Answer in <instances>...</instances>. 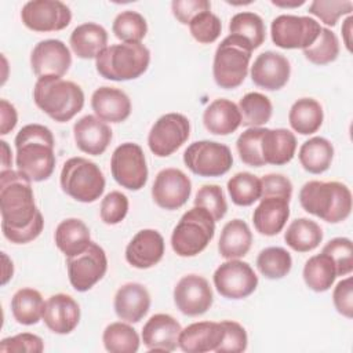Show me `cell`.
<instances>
[{
  "label": "cell",
  "mask_w": 353,
  "mask_h": 353,
  "mask_svg": "<svg viewBox=\"0 0 353 353\" xmlns=\"http://www.w3.org/2000/svg\"><path fill=\"white\" fill-rule=\"evenodd\" d=\"M1 230L14 244H25L39 237L44 219L36 207L32 181L22 172L3 170L0 172Z\"/></svg>",
  "instance_id": "6da1fadb"
},
{
  "label": "cell",
  "mask_w": 353,
  "mask_h": 353,
  "mask_svg": "<svg viewBox=\"0 0 353 353\" xmlns=\"http://www.w3.org/2000/svg\"><path fill=\"white\" fill-rule=\"evenodd\" d=\"M15 163L32 182H41L51 176L55 168L54 135L51 130L41 124H26L15 137Z\"/></svg>",
  "instance_id": "7a4b0ae2"
},
{
  "label": "cell",
  "mask_w": 353,
  "mask_h": 353,
  "mask_svg": "<svg viewBox=\"0 0 353 353\" xmlns=\"http://www.w3.org/2000/svg\"><path fill=\"white\" fill-rule=\"evenodd\" d=\"M299 203L306 212L328 223H339L350 215L352 192L342 182L309 181L299 190Z\"/></svg>",
  "instance_id": "3957f363"
},
{
  "label": "cell",
  "mask_w": 353,
  "mask_h": 353,
  "mask_svg": "<svg viewBox=\"0 0 353 353\" xmlns=\"http://www.w3.org/2000/svg\"><path fill=\"white\" fill-rule=\"evenodd\" d=\"M33 101L48 117L58 123H66L83 109L84 92L79 84L70 80L47 76L37 79Z\"/></svg>",
  "instance_id": "277c9868"
},
{
  "label": "cell",
  "mask_w": 353,
  "mask_h": 353,
  "mask_svg": "<svg viewBox=\"0 0 353 353\" xmlns=\"http://www.w3.org/2000/svg\"><path fill=\"white\" fill-rule=\"evenodd\" d=\"M150 63V51L142 43L108 46L97 58V72L108 80L127 81L142 76Z\"/></svg>",
  "instance_id": "5b68a950"
},
{
  "label": "cell",
  "mask_w": 353,
  "mask_h": 353,
  "mask_svg": "<svg viewBox=\"0 0 353 353\" xmlns=\"http://www.w3.org/2000/svg\"><path fill=\"white\" fill-rule=\"evenodd\" d=\"M251 46L236 34L226 36L216 47L212 63L215 83L225 90L237 88L248 73Z\"/></svg>",
  "instance_id": "8992f818"
},
{
  "label": "cell",
  "mask_w": 353,
  "mask_h": 353,
  "mask_svg": "<svg viewBox=\"0 0 353 353\" xmlns=\"http://www.w3.org/2000/svg\"><path fill=\"white\" fill-rule=\"evenodd\" d=\"M215 234V221L201 207L186 211L171 234V247L179 256H194L204 251Z\"/></svg>",
  "instance_id": "52a82bcc"
},
{
  "label": "cell",
  "mask_w": 353,
  "mask_h": 353,
  "mask_svg": "<svg viewBox=\"0 0 353 353\" xmlns=\"http://www.w3.org/2000/svg\"><path fill=\"white\" fill-rule=\"evenodd\" d=\"M59 183L68 196L80 203H94L105 190L103 172L85 157L66 160L61 170Z\"/></svg>",
  "instance_id": "ba28073f"
},
{
  "label": "cell",
  "mask_w": 353,
  "mask_h": 353,
  "mask_svg": "<svg viewBox=\"0 0 353 353\" xmlns=\"http://www.w3.org/2000/svg\"><path fill=\"white\" fill-rule=\"evenodd\" d=\"M185 165L196 175L215 178L226 174L233 164L230 149L215 141H196L183 152Z\"/></svg>",
  "instance_id": "9c48e42d"
},
{
  "label": "cell",
  "mask_w": 353,
  "mask_h": 353,
  "mask_svg": "<svg viewBox=\"0 0 353 353\" xmlns=\"http://www.w3.org/2000/svg\"><path fill=\"white\" fill-rule=\"evenodd\" d=\"M321 30L320 23L310 17L283 14L270 25L272 41L284 50H305L314 43Z\"/></svg>",
  "instance_id": "30bf717a"
},
{
  "label": "cell",
  "mask_w": 353,
  "mask_h": 353,
  "mask_svg": "<svg viewBox=\"0 0 353 353\" xmlns=\"http://www.w3.org/2000/svg\"><path fill=\"white\" fill-rule=\"evenodd\" d=\"M113 179L128 190H139L148 182V165L142 148L134 142L119 145L110 159Z\"/></svg>",
  "instance_id": "8fae6325"
},
{
  "label": "cell",
  "mask_w": 353,
  "mask_h": 353,
  "mask_svg": "<svg viewBox=\"0 0 353 353\" xmlns=\"http://www.w3.org/2000/svg\"><path fill=\"white\" fill-rule=\"evenodd\" d=\"M66 268L72 287L79 292L88 291L108 270L105 250L99 244L91 241L83 252L66 256Z\"/></svg>",
  "instance_id": "7c38bea8"
},
{
  "label": "cell",
  "mask_w": 353,
  "mask_h": 353,
  "mask_svg": "<svg viewBox=\"0 0 353 353\" xmlns=\"http://www.w3.org/2000/svg\"><path fill=\"white\" fill-rule=\"evenodd\" d=\"M190 135V123L181 113H167L159 117L148 135L150 152L157 157H167L176 152Z\"/></svg>",
  "instance_id": "4fadbf2b"
},
{
  "label": "cell",
  "mask_w": 353,
  "mask_h": 353,
  "mask_svg": "<svg viewBox=\"0 0 353 353\" xmlns=\"http://www.w3.org/2000/svg\"><path fill=\"white\" fill-rule=\"evenodd\" d=\"M216 291L228 299L250 296L258 285V276L250 263L240 259H228L221 263L212 276Z\"/></svg>",
  "instance_id": "5bb4252c"
},
{
  "label": "cell",
  "mask_w": 353,
  "mask_h": 353,
  "mask_svg": "<svg viewBox=\"0 0 353 353\" xmlns=\"http://www.w3.org/2000/svg\"><path fill=\"white\" fill-rule=\"evenodd\" d=\"M21 19L33 32H57L70 23L72 11L59 0H32L22 7Z\"/></svg>",
  "instance_id": "9a60e30c"
},
{
  "label": "cell",
  "mask_w": 353,
  "mask_h": 353,
  "mask_svg": "<svg viewBox=\"0 0 353 353\" xmlns=\"http://www.w3.org/2000/svg\"><path fill=\"white\" fill-rule=\"evenodd\" d=\"M192 193V182L189 176L178 168L161 170L152 186V199L163 210L181 208Z\"/></svg>",
  "instance_id": "2e32d148"
},
{
  "label": "cell",
  "mask_w": 353,
  "mask_h": 353,
  "mask_svg": "<svg viewBox=\"0 0 353 353\" xmlns=\"http://www.w3.org/2000/svg\"><path fill=\"white\" fill-rule=\"evenodd\" d=\"M214 295L207 279L199 274H186L174 288L176 309L186 316L204 314L212 305Z\"/></svg>",
  "instance_id": "e0dca14e"
},
{
  "label": "cell",
  "mask_w": 353,
  "mask_h": 353,
  "mask_svg": "<svg viewBox=\"0 0 353 353\" xmlns=\"http://www.w3.org/2000/svg\"><path fill=\"white\" fill-rule=\"evenodd\" d=\"M72 65V55L66 44L57 39L39 41L30 54V66L33 73L40 77L66 74Z\"/></svg>",
  "instance_id": "ac0fdd59"
},
{
  "label": "cell",
  "mask_w": 353,
  "mask_h": 353,
  "mask_svg": "<svg viewBox=\"0 0 353 353\" xmlns=\"http://www.w3.org/2000/svg\"><path fill=\"white\" fill-rule=\"evenodd\" d=\"M291 74L290 61L280 52H261L251 66V80L255 85L268 91L283 88Z\"/></svg>",
  "instance_id": "d6986e66"
},
{
  "label": "cell",
  "mask_w": 353,
  "mask_h": 353,
  "mask_svg": "<svg viewBox=\"0 0 353 353\" xmlns=\"http://www.w3.org/2000/svg\"><path fill=\"white\" fill-rule=\"evenodd\" d=\"M164 255V239L154 229L139 230L125 248V261L137 269L157 265Z\"/></svg>",
  "instance_id": "ffe728a7"
},
{
  "label": "cell",
  "mask_w": 353,
  "mask_h": 353,
  "mask_svg": "<svg viewBox=\"0 0 353 353\" xmlns=\"http://www.w3.org/2000/svg\"><path fill=\"white\" fill-rule=\"evenodd\" d=\"M43 321L54 334H70L80 321V306L68 294L51 295L44 305Z\"/></svg>",
  "instance_id": "44dd1931"
},
{
  "label": "cell",
  "mask_w": 353,
  "mask_h": 353,
  "mask_svg": "<svg viewBox=\"0 0 353 353\" xmlns=\"http://www.w3.org/2000/svg\"><path fill=\"white\" fill-rule=\"evenodd\" d=\"M181 324L170 314H153L142 328V342L149 350L172 352L178 347Z\"/></svg>",
  "instance_id": "7402d4cb"
},
{
  "label": "cell",
  "mask_w": 353,
  "mask_h": 353,
  "mask_svg": "<svg viewBox=\"0 0 353 353\" xmlns=\"http://www.w3.org/2000/svg\"><path fill=\"white\" fill-rule=\"evenodd\" d=\"M73 137L76 146L81 152L99 156L108 149L112 141V130L97 116L87 114L74 123Z\"/></svg>",
  "instance_id": "603a6c76"
},
{
  "label": "cell",
  "mask_w": 353,
  "mask_h": 353,
  "mask_svg": "<svg viewBox=\"0 0 353 353\" xmlns=\"http://www.w3.org/2000/svg\"><path fill=\"white\" fill-rule=\"evenodd\" d=\"M222 323L199 321L189 324L179 334L178 346L186 353H205L216 350L223 339Z\"/></svg>",
  "instance_id": "cb8c5ba5"
},
{
  "label": "cell",
  "mask_w": 353,
  "mask_h": 353,
  "mask_svg": "<svg viewBox=\"0 0 353 353\" xmlns=\"http://www.w3.org/2000/svg\"><path fill=\"white\" fill-rule=\"evenodd\" d=\"M91 108L102 121L121 123L131 113V101L123 90L103 85L92 92Z\"/></svg>",
  "instance_id": "d4e9b609"
},
{
  "label": "cell",
  "mask_w": 353,
  "mask_h": 353,
  "mask_svg": "<svg viewBox=\"0 0 353 353\" xmlns=\"http://www.w3.org/2000/svg\"><path fill=\"white\" fill-rule=\"evenodd\" d=\"M113 306L120 320L125 323H138L149 312V291L139 283H127L116 291Z\"/></svg>",
  "instance_id": "484cf974"
},
{
  "label": "cell",
  "mask_w": 353,
  "mask_h": 353,
  "mask_svg": "<svg viewBox=\"0 0 353 353\" xmlns=\"http://www.w3.org/2000/svg\"><path fill=\"white\" fill-rule=\"evenodd\" d=\"M258 207L254 210L252 222L263 236L279 234L287 223L290 216V200L284 197H261Z\"/></svg>",
  "instance_id": "4316f807"
},
{
  "label": "cell",
  "mask_w": 353,
  "mask_h": 353,
  "mask_svg": "<svg viewBox=\"0 0 353 353\" xmlns=\"http://www.w3.org/2000/svg\"><path fill=\"white\" fill-rule=\"evenodd\" d=\"M296 150L294 132L285 128H263L261 138V153L265 164L284 165L290 163Z\"/></svg>",
  "instance_id": "83f0119b"
},
{
  "label": "cell",
  "mask_w": 353,
  "mask_h": 353,
  "mask_svg": "<svg viewBox=\"0 0 353 353\" xmlns=\"http://www.w3.org/2000/svg\"><path fill=\"white\" fill-rule=\"evenodd\" d=\"M203 123L207 131L214 135H229L241 125V114L234 102L218 98L205 108Z\"/></svg>",
  "instance_id": "f1b7e54d"
},
{
  "label": "cell",
  "mask_w": 353,
  "mask_h": 353,
  "mask_svg": "<svg viewBox=\"0 0 353 353\" xmlns=\"http://www.w3.org/2000/svg\"><path fill=\"white\" fill-rule=\"evenodd\" d=\"M69 44L79 58L92 59L108 47V32L95 22H85L73 29Z\"/></svg>",
  "instance_id": "f546056e"
},
{
  "label": "cell",
  "mask_w": 353,
  "mask_h": 353,
  "mask_svg": "<svg viewBox=\"0 0 353 353\" xmlns=\"http://www.w3.org/2000/svg\"><path fill=\"white\" fill-rule=\"evenodd\" d=\"M252 244V233L250 226L236 218L229 221L221 232L218 241L219 255L225 259H239L247 255Z\"/></svg>",
  "instance_id": "4dcf8cb0"
},
{
  "label": "cell",
  "mask_w": 353,
  "mask_h": 353,
  "mask_svg": "<svg viewBox=\"0 0 353 353\" xmlns=\"http://www.w3.org/2000/svg\"><path fill=\"white\" fill-rule=\"evenodd\" d=\"M54 240L65 256H73L83 252L91 243L88 226L79 218H68L59 222L55 229Z\"/></svg>",
  "instance_id": "1f68e13d"
},
{
  "label": "cell",
  "mask_w": 353,
  "mask_h": 353,
  "mask_svg": "<svg viewBox=\"0 0 353 353\" xmlns=\"http://www.w3.org/2000/svg\"><path fill=\"white\" fill-rule=\"evenodd\" d=\"M298 159L305 171L321 174L327 171L332 163L334 146L323 137H313L301 145Z\"/></svg>",
  "instance_id": "d6a6232c"
},
{
  "label": "cell",
  "mask_w": 353,
  "mask_h": 353,
  "mask_svg": "<svg viewBox=\"0 0 353 353\" xmlns=\"http://www.w3.org/2000/svg\"><path fill=\"white\" fill-rule=\"evenodd\" d=\"M324 113L320 102L313 98L295 101L288 112V121L294 131L302 135L314 134L323 124Z\"/></svg>",
  "instance_id": "836d02e7"
},
{
  "label": "cell",
  "mask_w": 353,
  "mask_h": 353,
  "mask_svg": "<svg viewBox=\"0 0 353 353\" xmlns=\"http://www.w3.org/2000/svg\"><path fill=\"white\" fill-rule=\"evenodd\" d=\"M284 240L294 251L307 252L319 247L323 240V230L320 225L312 219L296 218L288 225Z\"/></svg>",
  "instance_id": "e575fe53"
},
{
  "label": "cell",
  "mask_w": 353,
  "mask_h": 353,
  "mask_svg": "<svg viewBox=\"0 0 353 353\" xmlns=\"http://www.w3.org/2000/svg\"><path fill=\"white\" fill-rule=\"evenodd\" d=\"M302 274L305 284L314 292L330 290L338 277L334 261L324 252L310 256L303 266Z\"/></svg>",
  "instance_id": "d590c367"
},
{
  "label": "cell",
  "mask_w": 353,
  "mask_h": 353,
  "mask_svg": "<svg viewBox=\"0 0 353 353\" xmlns=\"http://www.w3.org/2000/svg\"><path fill=\"white\" fill-rule=\"evenodd\" d=\"M44 299L34 288H21L11 299V312L14 319L23 325H33L43 319Z\"/></svg>",
  "instance_id": "8d00e7d4"
},
{
  "label": "cell",
  "mask_w": 353,
  "mask_h": 353,
  "mask_svg": "<svg viewBox=\"0 0 353 353\" xmlns=\"http://www.w3.org/2000/svg\"><path fill=\"white\" fill-rule=\"evenodd\" d=\"M229 34L244 39L252 50L261 47L266 37V29L262 18L251 11H243L232 17L229 22Z\"/></svg>",
  "instance_id": "74e56055"
},
{
  "label": "cell",
  "mask_w": 353,
  "mask_h": 353,
  "mask_svg": "<svg viewBox=\"0 0 353 353\" xmlns=\"http://www.w3.org/2000/svg\"><path fill=\"white\" fill-rule=\"evenodd\" d=\"M103 346L110 353H135L139 349V335L127 323H110L102 335Z\"/></svg>",
  "instance_id": "f35d334b"
},
{
  "label": "cell",
  "mask_w": 353,
  "mask_h": 353,
  "mask_svg": "<svg viewBox=\"0 0 353 353\" xmlns=\"http://www.w3.org/2000/svg\"><path fill=\"white\" fill-rule=\"evenodd\" d=\"M241 124L245 127H261L266 124L273 112L270 99L261 92H248L239 102Z\"/></svg>",
  "instance_id": "ab89813d"
},
{
  "label": "cell",
  "mask_w": 353,
  "mask_h": 353,
  "mask_svg": "<svg viewBox=\"0 0 353 353\" xmlns=\"http://www.w3.org/2000/svg\"><path fill=\"white\" fill-rule=\"evenodd\" d=\"M256 268L266 279L279 280L290 273L292 258L283 247H268L258 254Z\"/></svg>",
  "instance_id": "60d3db41"
},
{
  "label": "cell",
  "mask_w": 353,
  "mask_h": 353,
  "mask_svg": "<svg viewBox=\"0 0 353 353\" xmlns=\"http://www.w3.org/2000/svg\"><path fill=\"white\" fill-rule=\"evenodd\" d=\"M261 190V179L251 172H237L228 181L229 196L240 207H248L259 200Z\"/></svg>",
  "instance_id": "b9f144b4"
},
{
  "label": "cell",
  "mask_w": 353,
  "mask_h": 353,
  "mask_svg": "<svg viewBox=\"0 0 353 353\" xmlns=\"http://www.w3.org/2000/svg\"><path fill=\"white\" fill-rule=\"evenodd\" d=\"M112 30L123 43H141L148 33V23L139 12L125 10L117 14L113 21Z\"/></svg>",
  "instance_id": "7bdbcfd3"
},
{
  "label": "cell",
  "mask_w": 353,
  "mask_h": 353,
  "mask_svg": "<svg viewBox=\"0 0 353 353\" xmlns=\"http://www.w3.org/2000/svg\"><path fill=\"white\" fill-rule=\"evenodd\" d=\"M302 51L309 62L314 65H327L338 58L339 40L331 29L321 28L314 43Z\"/></svg>",
  "instance_id": "ee69618b"
},
{
  "label": "cell",
  "mask_w": 353,
  "mask_h": 353,
  "mask_svg": "<svg viewBox=\"0 0 353 353\" xmlns=\"http://www.w3.org/2000/svg\"><path fill=\"white\" fill-rule=\"evenodd\" d=\"M263 134V127H250L236 141V149L240 160L251 167H262L265 161L261 153V138Z\"/></svg>",
  "instance_id": "f6af8a7d"
},
{
  "label": "cell",
  "mask_w": 353,
  "mask_h": 353,
  "mask_svg": "<svg viewBox=\"0 0 353 353\" xmlns=\"http://www.w3.org/2000/svg\"><path fill=\"white\" fill-rule=\"evenodd\" d=\"M321 252L331 256L335 263L336 276L350 274L353 270V243L347 237H335L330 240Z\"/></svg>",
  "instance_id": "bcb514c9"
},
{
  "label": "cell",
  "mask_w": 353,
  "mask_h": 353,
  "mask_svg": "<svg viewBox=\"0 0 353 353\" xmlns=\"http://www.w3.org/2000/svg\"><path fill=\"white\" fill-rule=\"evenodd\" d=\"M194 205L207 210L215 222L221 221L228 211L223 190L218 185H203L196 193Z\"/></svg>",
  "instance_id": "7dc6e473"
},
{
  "label": "cell",
  "mask_w": 353,
  "mask_h": 353,
  "mask_svg": "<svg viewBox=\"0 0 353 353\" xmlns=\"http://www.w3.org/2000/svg\"><path fill=\"white\" fill-rule=\"evenodd\" d=\"M189 30L196 41L201 44H210L221 36L222 22L214 12L204 11L190 21Z\"/></svg>",
  "instance_id": "c3c4849f"
},
{
  "label": "cell",
  "mask_w": 353,
  "mask_h": 353,
  "mask_svg": "<svg viewBox=\"0 0 353 353\" xmlns=\"http://www.w3.org/2000/svg\"><path fill=\"white\" fill-rule=\"evenodd\" d=\"M353 11L350 0H314L309 6V14L317 17L327 26H335L342 15Z\"/></svg>",
  "instance_id": "681fc988"
},
{
  "label": "cell",
  "mask_w": 353,
  "mask_h": 353,
  "mask_svg": "<svg viewBox=\"0 0 353 353\" xmlns=\"http://www.w3.org/2000/svg\"><path fill=\"white\" fill-rule=\"evenodd\" d=\"M128 212V199L124 193L113 190L108 193L101 201L99 215L103 223L117 225L120 223Z\"/></svg>",
  "instance_id": "f907efd6"
},
{
  "label": "cell",
  "mask_w": 353,
  "mask_h": 353,
  "mask_svg": "<svg viewBox=\"0 0 353 353\" xmlns=\"http://www.w3.org/2000/svg\"><path fill=\"white\" fill-rule=\"evenodd\" d=\"M225 330L223 339L216 347V353H240L247 349L248 336L244 327L236 321L225 320L221 321Z\"/></svg>",
  "instance_id": "816d5d0a"
},
{
  "label": "cell",
  "mask_w": 353,
  "mask_h": 353,
  "mask_svg": "<svg viewBox=\"0 0 353 353\" xmlns=\"http://www.w3.org/2000/svg\"><path fill=\"white\" fill-rule=\"evenodd\" d=\"M44 350L43 339L30 332H22L14 336L1 339V353H41Z\"/></svg>",
  "instance_id": "f5cc1de1"
},
{
  "label": "cell",
  "mask_w": 353,
  "mask_h": 353,
  "mask_svg": "<svg viewBox=\"0 0 353 353\" xmlns=\"http://www.w3.org/2000/svg\"><path fill=\"white\" fill-rule=\"evenodd\" d=\"M261 197L274 196L291 200L292 183L281 174H268L261 178Z\"/></svg>",
  "instance_id": "db71d44e"
},
{
  "label": "cell",
  "mask_w": 353,
  "mask_h": 353,
  "mask_svg": "<svg viewBox=\"0 0 353 353\" xmlns=\"http://www.w3.org/2000/svg\"><path fill=\"white\" fill-rule=\"evenodd\" d=\"M332 302L339 314L347 319L353 317V279L350 276L335 285Z\"/></svg>",
  "instance_id": "11a10c76"
},
{
  "label": "cell",
  "mask_w": 353,
  "mask_h": 353,
  "mask_svg": "<svg viewBox=\"0 0 353 353\" xmlns=\"http://www.w3.org/2000/svg\"><path fill=\"white\" fill-rule=\"evenodd\" d=\"M171 10L181 23L189 25L196 15L210 11L211 3L208 0H174L171 3Z\"/></svg>",
  "instance_id": "9f6ffc18"
},
{
  "label": "cell",
  "mask_w": 353,
  "mask_h": 353,
  "mask_svg": "<svg viewBox=\"0 0 353 353\" xmlns=\"http://www.w3.org/2000/svg\"><path fill=\"white\" fill-rule=\"evenodd\" d=\"M0 114H1L0 134L6 135L15 128L17 121H18V113L12 103H10L7 99H1L0 101Z\"/></svg>",
  "instance_id": "6f0895ef"
},
{
  "label": "cell",
  "mask_w": 353,
  "mask_h": 353,
  "mask_svg": "<svg viewBox=\"0 0 353 353\" xmlns=\"http://www.w3.org/2000/svg\"><path fill=\"white\" fill-rule=\"evenodd\" d=\"M0 146H1V171L3 170H11V164H12V154H11V149L8 146V143L1 139L0 141Z\"/></svg>",
  "instance_id": "680465c9"
},
{
  "label": "cell",
  "mask_w": 353,
  "mask_h": 353,
  "mask_svg": "<svg viewBox=\"0 0 353 353\" xmlns=\"http://www.w3.org/2000/svg\"><path fill=\"white\" fill-rule=\"evenodd\" d=\"M352 22H353V17L349 15L345 19L343 25H342V37H343L345 46L349 51H352V39H350V36H352Z\"/></svg>",
  "instance_id": "91938a15"
},
{
  "label": "cell",
  "mask_w": 353,
  "mask_h": 353,
  "mask_svg": "<svg viewBox=\"0 0 353 353\" xmlns=\"http://www.w3.org/2000/svg\"><path fill=\"white\" fill-rule=\"evenodd\" d=\"M3 256V262H4V268H3V280H1V284H7V281L12 277V273H14V266H12V261L8 259V256L6 255V252L1 254Z\"/></svg>",
  "instance_id": "94428289"
},
{
  "label": "cell",
  "mask_w": 353,
  "mask_h": 353,
  "mask_svg": "<svg viewBox=\"0 0 353 353\" xmlns=\"http://www.w3.org/2000/svg\"><path fill=\"white\" fill-rule=\"evenodd\" d=\"M303 3H305L303 0H301V1H294V3H288V1H276V0L272 1L273 6H276V7H284V8H288V7H299V6H302Z\"/></svg>",
  "instance_id": "6125c7cd"
}]
</instances>
